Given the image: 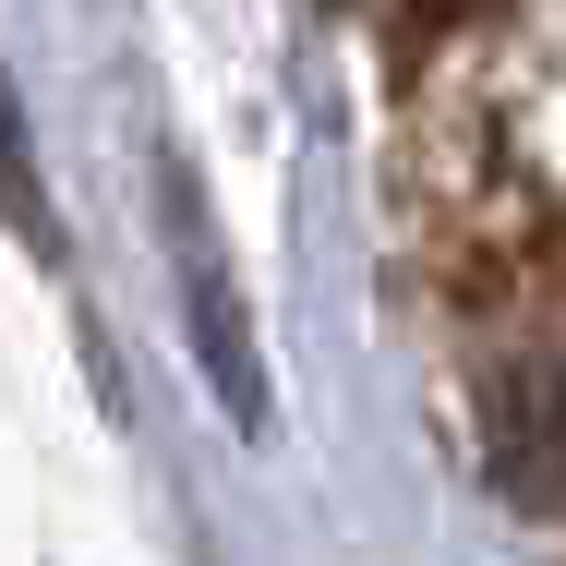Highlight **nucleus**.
I'll list each match as a JSON object with an SVG mask.
<instances>
[{"label":"nucleus","instance_id":"nucleus-1","mask_svg":"<svg viewBox=\"0 0 566 566\" xmlns=\"http://www.w3.org/2000/svg\"><path fill=\"white\" fill-rule=\"evenodd\" d=\"M482 458H494V482L518 506L566 518V338L482 374Z\"/></svg>","mask_w":566,"mask_h":566},{"label":"nucleus","instance_id":"nucleus-2","mask_svg":"<svg viewBox=\"0 0 566 566\" xmlns=\"http://www.w3.org/2000/svg\"><path fill=\"white\" fill-rule=\"evenodd\" d=\"M0 218L24 229V241H49V193H36V157H24V120L0 97Z\"/></svg>","mask_w":566,"mask_h":566},{"label":"nucleus","instance_id":"nucleus-3","mask_svg":"<svg viewBox=\"0 0 566 566\" xmlns=\"http://www.w3.org/2000/svg\"><path fill=\"white\" fill-rule=\"evenodd\" d=\"M398 36H447V24H470V12H494V0H374Z\"/></svg>","mask_w":566,"mask_h":566}]
</instances>
